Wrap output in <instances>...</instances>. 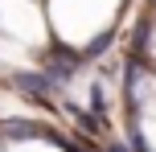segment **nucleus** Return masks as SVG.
I'll return each instance as SVG.
<instances>
[{"label": "nucleus", "instance_id": "1", "mask_svg": "<svg viewBox=\"0 0 156 152\" xmlns=\"http://www.w3.org/2000/svg\"><path fill=\"white\" fill-rule=\"evenodd\" d=\"M54 12H58V25H62L66 37H70V41H82V37L99 33L103 25L111 21L115 0H58Z\"/></svg>", "mask_w": 156, "mask_h": 152}, {"label": "nucleus", "instance_id": "2", "mask_svg": "<svg viewBox=\"0 0 156 152\" xmlns=\"http://www.w3.org/2000/svg\"><path fill=\"white\" fill-rule=\"evenodd\" d=\"M0 25H4V33H12V41H25V45H37L45 37L37 8L25 0H0Z\"/></svg>", "mask_w": 156, "mask_h": 152}]
</instances>
